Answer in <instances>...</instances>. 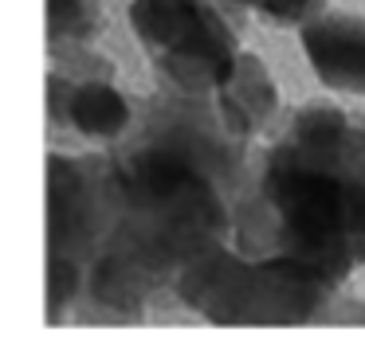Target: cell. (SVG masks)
<instances>
[{
  "label": "cell",
  "mask_w": 365,
  "mask_h": 352,
  "mask_svg": "<svg viewBox=\"0 0 365 352\" xmlns=\"http://www.w3.org/2000/svg\"><path fill=\"white\" fill-rule=\"evenodd\" d=\"M75 117H79L87 129L110 133L114 125L122 122V102L114 98L110 90H87V94L79 98V106H75Z\"/></svg>",
  "instance_id": "cell-1"
}]
</instances>
